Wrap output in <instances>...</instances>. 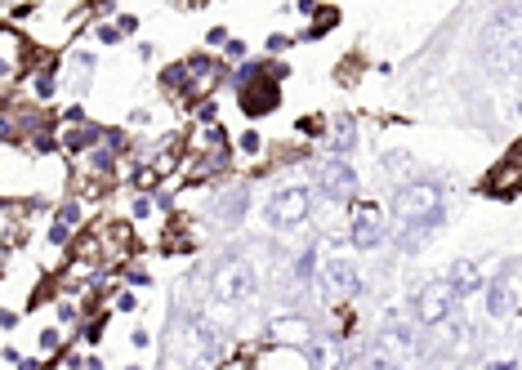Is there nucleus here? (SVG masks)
Segmentation results:
<instances>
[{"label": "nucleus", "instance_id": "nucleus-28", "mask_svg": "<svg viewBox=\"0 0 522 370\" xmlns=\"http://www.w3.org/2000/svg\"><path fill=\"white\" fill-rule=\"evenodd\" d=\"M130 210H134V218H147V214L157 210V196H139V192H134V206Z\"/></svg>", "mask_w": 522, "mask_h": 370}, {"label": "nucleus", "instance_id": "nucleus-27", "mask_svg": "<svg viewBox=\"0 0 522 370\" xmlns=\"http://www.w3.org/2000/svg\"><path fill=\"white\" fill-rule=\"evenodd\" d=\"M125 31H121V23H94V41L98 45H116Z\"/></svg>", "mask_w": 522, "mask_h": 370}, {"label": "nucleus", "instance_id": "nucleus-12", "mask_svg": "<svg viewBox=\"0 0 522 370\" xmlns=\"http://www.w3.org/2000/svg\"><path fill=\"white\" fill-rule=\"evenodd\" d=\"M219 80H224V63H219V58H210V54L183 58V107L210 98L219 90Z\"/></svg>", "mask_w": 522, "mask_h": 370}, {"label": "nucleus", "instance_id": "nucleus-13", "mask_svg": "<svg viewBox=\"0 0 522 370\" xmlns=\"http://www.w3.org/2000/svg\"><path fill=\"white\" fill-rule=\"evenodd\" d=\"M94 232L103 241V268H125L134 259V228L125 218H98Z\"/></svg>", "mask_w": 522, "mask_h": 370}, {"label": "nucleus", "instance_id": "nucleus-2", "mask_svg": "<svg viewBox=\"0 0 522 370\" xmlns=\"http://www.w3.org/2000/svg\"><path fill=\"white\" fill-rule=\"evenodd\" d=\"M482 63L496 76H522V9H500L482 27Z\"/></svg>", "mask_w": 522, "mask_h": 370}, {"label": "nucleus", "instance_id": "nucleus-23", "mask_svg": "<svg viewBox=\"0 0 522 370\" xmlns=\"http://www.w3.org/2000/svg\"><path fill=\"white\" fill-rule=\"evenodd\" d=\"M380 170H384V174H393V179H407V174L415 170V161H411L407 152H389V157L380 161Z\"/></svg>", "mask_w": 522, "mask_h": 370}, {"label": "nucleus", "instance_id": "nucleus-26", "mask_svg": "<svg viewBox=\"0 0 522 370\" xmlns=\"http://www.w3.org/2000/svg\"><path fill=\"white\" fill-rule=\"evenodd\" d=\"M58 348H63V330L58 326H45L41 330V357H54Z\"/></svg>", "mask_w": 522, "mask_h": 370}, {"label": "nucleus", "instance_id": "nucleus-6", "mask_svg": "<svg viewBox=\"0 0 522 370\" xmlns=\"http://www.w3.org/2000/svg\"><path fill=\"white\" fill-rule=\"evenodd\" d=\"M255 285H259L255 263H250V259H228V263H219L210 273V299H214V304H224V308H232V304L255 299Z\"/></svg>", "mask_w": 522, "mask_h": 370}, {"label": "nucleus", "instance_id": "nucleus-34", "mask_svg": "<svg viewBox=\"0 0 522 370\" xmlns=\"http://www.w3.org/2000/svg\"><path fill=\"white\" fill-rule=\"evenodd\" d=\"M295 36H268V54H281V49H291Z\"/></svg>", "mask_w": 522, "mask_h": 370}, {"label": "nucleus", "instance_id": "nucleus-32", "mask_svg": "<svg viewBox=\"0 0 522 370\" xmlns=\"http://www.w3.org/2000/svg\"><path fill=\"white\" fill-rule=\"evenodd\" d=\"M147 125H152V112H147V107H134V112H130V130H147Z\"/></svg>", "mask_w": 522, "mask_h": 370}, {"label": "nucleus", "instance_id": "nucleus-16", "mask_svg": "<svg viewBox=\"0 0 522 370\" xmlns=\"http://www.w3.org/2000/svg\"><path fill=\"white\" fill-rule=\"evenodd\" d=\"M313 322L304 312H281V317H273V322H268V339H277V344H313Z\"/></svg>", "mask_w": 522, "mask_h": 370}, {"label": "nucleus", "instance_id": "nucleus-30", "mask_svg": "<svg viewBox=\"0 0 522 370\" xmlns=\"http://www.w3.org/2000/svg\"><path fill=\"white\" fill-rule=\"evenodd\" d=\"M139 308V295L134 290H116V312H134Z\"/></svg>", "mask_w": 522, "mask_h": 370}, {"label": "nucleus", "instance_id": "nucleus-33", "mask_svg": "<svg viewBox=\"0 0 522 370\" xmlns=\"http://www.w3.org/2000/svg\"><path fill=\"white\" fill-rule=\"evenodd\" d=\"M130 344H134V348L143 352V348H152V334H147L143 326H134V330H130Z\"/></svg>", "mask_w": 522, "mask_h": 370}, {"label": "nucleus", "instance_id": "nucleus-7", "mask_svg": "<svg viewBox=\"0 0 522 370\" xmlns=\"http://www.w3.org/2000/svg\"><path fill=\"white\" fill-rule=\"evenodd\" d=\"M456 308H460V290L447 277L442 281H424L411 295V322L415 326H442V322H451Z\"/></svg>", "mask_w": 522, "mask_h": 370}, {"label": "nucleus", "instance_id": "nucleus-19", "mask_svg": "<svg viewBox=\"0 0 522 370\" xmlns=\"http://www.w3.org/2000/svg\"><path fill=\"white\" fill-rule=\"evenodd\" d=\"M246 210H250V192H246V188H232V192H224V196H214V206H210V214L224 218V223H237Z\"/></svg>", "mask_w": 522, "mask_h": 370}, {"label": "nucleus", "instance_id": "nucleus-20", "mask_svg": "<svg viewBox=\"0 0 522 370\" xmlns=\"http://www.w3.org/2000/svg\"><path fill=\"white\" fill-rule=\"evenodd\" d=\"M335 27H340V9H335V5H317L313 9V23L304 31V41H322L326 31H335Z\"/></svg>", "mask_w": 522, "mask_h": 370}, {"label": "nucleus", "instance_id": "nucleus-41", "mask_svg": "<svg viewBox=\"0 0 522 370\" xmlns=\"http://www.w3.org/2000/svg\"><path fill=\"white\" fill-rule=\"evenodd\" d=\"M509 157H518V161H522V139H518V143L509 147Z\"/></svg>", "mask_w": 522, "mask_h": 370}, {"label": "nucleus", "instance_id": "nucleus-3", "mask_svg": "<svg viewBox=\"0 0 522 370\" xmlns=\"http://www.w3.org/2000/svg\"><path fill=\"white\" fill-rule=\"evenodd\" d=\"M291 67L286 63H246L237 72V107L246 121H259V116H273L281 107V80Z\"/></svg>", "mask_w": 522, "mask_h": 370}, {"label": "nucleus", "instance_id": "nucleus-17", "mask_svg": "<svg viewBox=\"0 0 522 370\" xmlns=\"http://www.w3.org/2000/svg\"><path fill=\"white\" fill-rule=\"evenodd\" d=\"M63 85H67V94H85L94 85V54H90V49L67 54V63H63Z\"/></svg>", "mask_w": 522, "mask_h": 370}, {"label": "nucleus", "instance_id": "nucleus-39", "mask_svg": "<svg viewBox=\"0 0 522 370\" xmlns=\"http://www.w3.org/2000/svg\"><path fill=\"white\" fill-rule=\"evenodd\" d=\"M14 326H19V312L5 308V312H0V330H14Z\"/></svg>", "mask_w": 522, "mask_h": 370}, {"label": "nucleus", "instance_id": "nucleus-8", "mask_svg": "<svg viewBox=\"0 0 522 370\" xmlns=\"http://www.w3.org/2000/svg\"><path fill=\"white\" fill-rule=\"evenodd\" d=\"M344 237L357 245V250H380L384 237H389V210H384L380 201H353Z\"/></svg>", "mask_w": 522, "mask_h": 370}, {"label": "nucleus", "instance_id": "nucleus-15", "mask_svg": "<svg viewBox=\"0 0 522 370\" xmlns=\"http://www.w3.org/2000/svg\"><path fill=\"white\" fill-rule=\"evenodd\" d=\"M80 214H85V201H80V196L58 201L54 223H49V245H72L76 232H80Z\"/></svg>", "mask_w": 522, "mask_h": 370}, {"label": "nucleus", "instance_id": "nucleus-10", "mask_svg": "<svg viewBox=\"0 0 522 370\" xmlns=\"http://www.w3.org/2000/svg\"><path fill=\"white\" fill-rule=\"evenodd\" d=\"M313 188L322 192L326 201H353V196H357V170L335 152V157L313 165Z\"/></svg>", "mask_w": 522, "mask_h": 370}, {"label": "nucleus", "instance_id": "nucleus-9", "mask_svg": "<svg viewBox=\"0 0 522 370\" xmlns=\"http://www.w3.org/2000/svg\"><path fill=\"white\" fill-rule=\"evenodd\" d=\"M308 214H313V192L299 188V183H291V188H277L273 196H268V206H263L268 228H277V232H291V228H299V223H308Z\"/></svg>", "mask_w": 522, "mask_h": 370}, {"label": "nucleus", "instance_id": "nucleus-37", "mask_svg": "<svg viewBox=\"0 0 522 370\" xmlns=\"http://www.w3.org/2000/svg\"><path fill=\"white\" fill-rule=\"evenodd\" d=\"M116 23H121V31H125V36H134V31H139V14H121Z\"/></svg>", "mask_w": 522, "mask_h": 370}, {"label": "nucleus", "instance_id": "nucleus-5", "mask_svg": "<svg viewBox=\"0 0 522 370\" xmlns=\"http://www.w3.org/2000/svg\"><path fill=\"white\" fill-rule=\"evenodd\" d=\"M45 58L36 54V45H31V36H23L14 23L0 27V85H5V94H14V85H19L23 76H31Z\"/></svg>", "mask_w": 522, "mask_h": 370}, {"label": "nucleus", "instance_id": "nucleus-24", "mask_svg": "<svg viewBox=\"0 0 522 370\" xmlns=\"http://www.w3.org/2000/svg\"><path fill=\"white\" fill-rule=\"evenodd\" d=\"M330 125H326V116H317V112H308V116H299V125H295V134L299 139H322Z\"/></svg>", "mask_w": 522, "mask_h": 370}, {"label": "nucleus", "instance_id": "nucleus-4", "mask_svg": "<svg viewBox=\"0 0 522 370\" xmlns=\"http://www.w3.org/2000/svg\"><path fill=\"white\" fill-rule=\"evenodd\" d=\"M353 245L348 237L344 241H335V245H326L322 250V290L335 299V304H353V299L362 295V273H357V263H353Z\"/></svg>", "mask_w": 522, "mask_h": 370}, {"label": "nucleus", "instance_id": "nucleus-25", "mask_svg": "<svg viewBox=\"0 0 522 370\" xmlns=\"http://www.w3.org/2000/svg\"><path fill=\"white\" fill-rule=\"evenodd\" d=\"M192 125H219V107H214V94L192 103Z\"/></svg>", "mask_w": 522, "mask_h": 370}, {"label": "nucleus", "instance_id": "nucleus-14", "mask_svg": "<svg viewBox=\"0 0 522 370\" xmlns=\"http://www.w3.org/2000/svg\"><path fill=\"white\" fill-rule=\"evenodd\" d=\"M482 196H491V201H513V196H522V161H518V157L496 161L491 170H486V179H482Z\"/></svg>", "mask_w": 522, "mask_h": 370}, {"label": "nucleus", "instance_id": "nucleus-18", "mask_svg": "<svg viewBox=\"0 0 522 370\" xmlns=\"http://www.w3.org/2000/svg\"><path fill=\"white\" fill-rule=\"evenodd\" d=\"M447 281L460 290V299L486 290V277H482V263H478V259H451V263H447Z\"/></svg>", "mask_w": 522, "mask_h": 370}, {"label": "nucleus", "instance_id": "nucleus-31", "mask_svg": "<svg viewBox=\"0 0 522 370\" xmlns=\"http://www.w3.org/2000/svg\"><path fill=\"white\" fill-rule=\"evenodd\" d=\"M125 281H130V285H147V281H152V273H147V268H134V263H125Z\"/></svg>", "mask_w": 522, "mask_h": 370}, {"label": "nucleus", "instance_id": "nucleus-29", "mask_svg": "<svg viewBox=\"0 0 522 370\" xmlns=\"http://www.w3.org/2000/svg\"><path fill=\"white\" fill-rule=\"evenodd\" d=\"M237 147H241V152H246V157H255V152H259V147H263V139H259V134H255V130H246V134H241V139H237Z\"/></svg>", "mask_w": 522, "mask_h": 370}, {"label": "nucleus", "instance_id": "nucleus-1", "mask_svg": "<svg viewBox=\"0 0 522 370\" xmlns=\"http://www.w3.org/2000/svg\"><path fill=\"white\" fill-rule=\"evenodd\" d=\"M389 218L402 228V245H419L429 232L447 218V201L437 183H402L389 196Z\"/></svg>", "mask_w": 522, "mask_h": 370}, {"label": "nucleus", "instance_id": "nucleus-22", "mask_svg": "<svg viewBox=\"0 0 522 370\" xmlns=\"http://www.w3.org/2000/svg\"><path fill=\"white\" fill-rule=\"evenodd\" d=\"M103 330H108V312H90L85 317V322H80V339H85V344H98V339H103Z\"/></svg>", "mask_w": 522, "mask_h": 370}, {"label": "nucleus", "instance_id": "nucleus-36", "mask_svg": "<svg viewBox=\"0 0 522 370\" xmlns=\"http://www.w3.org/2000/svg\"><path fill=\"white\" fill-rule=\"evenodd\" d=\"M157 210H165V214H174V192H165V188H157Z\"/></svg>", "mask_w": 522, "mask_h": 370}, {"label": "nucleus", "instance_id": "nucleus-35", "mask_svg": "<svg viewBox=\"0 0 522 370\" xmlns=\"http://www.w3.org/2000/svg\"><path fill=\"white\" fill-rule=\"evenodd\" d=\"M224 54H228L232 63H241V58H246V41H228V45H224Z\"/></svg>", "mask_w": 522, "mask_h": 370}, {"label": "nucleus", "instance_id": "nucleus-42", "mask_svg": "<svg viewBox=\"0 0 522 370\" xmlns=\"http://www.w3.org/2000/svg\"><path fill=\"white\" fill-rule=\"evenodd\" d=\"M518 116H522V98H518Z\"/></svg>", "mask_w": 522, "mask_h": 370}, {"label": "nucleus", "instance_id": "nucleus-11", "mask_svg": "<svg viewBox=\"0 0 522 370\" xmlns=\"http://www.w3.org/2000/svg\"><path fill=\"white\" fill-rule=\"evenodd\" d=\"M36 210H45L41 196H5V206H0V241H5V259L23 245Z\"/></svg>", "mask_w": 522, "mask_h": 370}, {"label": "nucleus", "instance_id": "nucleus-40", "mask_svg": "<svg viewBox=\"0 0 522 370\" xmlns=\"http://www.w3.org/2000/svg\"><path fill=\"white\" fill-rule=\"evenodd\" d=\"M295 9H299V14H313V9H317V0H299Z\"/></svg>", "mask_w": 522, "mask_h": 370}, {"label": "nucleus", "instance_id": "nucleus-38", "mask_svg": "<svg viewBox=\"0 0 522 370\" xmlns=\"http://www.w3.org/2000/svg\"><path fill=\"white\" fill-rule=\"evenodd\" d=\"M206 45H228V31L224 27H210L206 31Z\"/></svg>", "mask_w": 522, "mask_h": 370}, {"label": "nucleus", "instance_id": "nucleus-21", "mask_svg": "<svg viewBox=\"0 0 522 370\" xmlns=\"http://www.w3.org/2000/svg\"><path fill=\"white\" fill-rule=\"evenodd\" d=\"M330 130H335V152L348 157L353 147H357V121H353V116H340V121H335Z\"/></svg>", "mask_w": 522, "mask_h": 370}]
</instances>
